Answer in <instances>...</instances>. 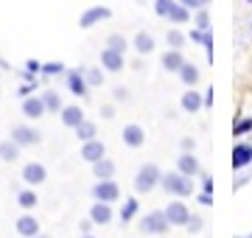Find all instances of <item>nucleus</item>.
<instances>
[{"label": "nucleus", "mask_w": 252, "mask_h": 238, "mask_svg": "<svg viewBox=\"0 0 252 238\" xmlns=\"http://www.w3.org/2000/svg\"><path fill=\"white\" fill-rule=\"evenodd\" d=\"M20 149L23 146H17L14 140H6V143H0V160H6V163H14L20 157Z\"/></svg>", "instance_id": "obj_26"}, {"label": "nucleus", "mask_w": 252, "mask_h": 238, "mask_svg": "<svg viewBox=\"0 0 252 238\" xmlns=\"http://www.w3.org/2000/svg\"><path fill=\"white\" fill-rule=\"evenodd\" d=\"M174 3H177V0H154V14H157V17H162V20H168V14H171V9H174Z\"/></svg>", "instance_id": "obj_31"}, {"label": "nucleus", "mask_w": 252, "mask_h": 238, "mask_svg": "<svg viewBox=\"0 0 252 238\" xmlns=\"http://www.w3.org/2000/svg\"><path fill=\"white\" fill-rule=\"evenodd\" d=\"M185 227H188L190 233H202V219H199V216H190V219H188V224H185Z\"/></svg>", "instance_id": "obj_39"}, {"label": "nucleus", "mask_w": 252, "mask_h": 238, "mask_svg": "<svg viewBox=\"0 0 252 238\" xmlns=\"http://www.w3.org/2000/svg\"><path fill=\"white\" fill-rule=\"evenodd\" d=\"M90 219L95 221V224H109L112 221V208H109V202H93V208H90Z\"/></svg>", "instance_id": "obj_19"}, {"label": "nucleus", "mask_w": 252, "mask_h": 238, "mask_svg": "<svg viewBox=\"0 0 252 238\" xmlns=\"http://www.w3.org/2000/svg\"><path fill=\"white\" fill-rule=\"evenodd\" d=\"M42 101H45V110H48V112H59V110L64 107L62 98L56 95V90H45V92H42Z\"/></svg>", "instance_id": "obj_29"}, {"label": "nucleus", "mask_w": 252, "mask_h": 238, "mask_svg": "<svg viewBox=\"0 0 252 238\" xmlns=\"http://www.w3.org/2000/svg\"><path fill=\"white\" fill-rule=\"evenodd\" d=\"M121 140H124V146H129V149H140L146 143V129L137 126V123H129V126H124V132H121Z\"/></svg>", "instance_id": "obj_9"}, {"label": "nucleus", "mask_w": 252, "mask_h": 238, "mask_svg": "<svg viewBox=\"0 0 252 238\" xmlns=\"http://www.w3.org/2000/svg\"><path fill=\"white\" fill-rule=\"evenodd\" d=\"M250 238H252V236H250Z\"/></svg>", "instance_id": "obj_54"}, {"label": "nucleus", "mask_w": 252, "mask_h": 238, "mask_svg": "<svg viewBox=\"0 0 252 238\" xmlns=\"http://www.w3.org/2000/svg\"><path fill=\"white\" fill-rule=\"evenodd\" d=\"M109 17H112V9H107V6H93V9H87L79 17V26L93 28V26H98V23H104V20H109Z\"/></svg>", "instance_id": "obj_7"}, {"label": "nucleus", "mask_w": 252, "mask_h": 238, "mask_svg": "<svg viewBox=\"0 0 252 238\" xmlns=\"http://www.w3.org/2000/svg\"><path fill=\"white\" fill-rule=\"evenodd\" d=\"M101 118L112 120V118H115V107H112V104H104V107H101Z\"/></svg>", "instance_id": "obj_42"}, {"label": "nucleus", "mask_w": 252, "mask_h": 238, "mask_svg": "<svg viewBox=\"0 0 252 238\" xmlns=\"http://www.w3.org/2000/svg\"><path fill=\"white\" fill-rule=\"evenodd\" d=\"M180 146H182V151H193V149H196V143H193L190 138H185V140L180 143Z\"/></svg>", "instance_id": "obj_46"}, {"label": "nucleus", "mask_w": 252, "mask_h": 238, "mask_svg": "<svg viewBox=\"0 0 252 238\" xmlns=\"http://www.w3.org/2000/svg\"><path fill=\"white\" fill-rule=\"evenodd\" d=\"M168 227H171V221H168L165 210L146 213L143 221H140V230H143V233H152V236H162V233H168Z\"/></svg>", "instance_id": "obj_3"}, {"label": "nucleus", "mask_w": 252, "mask_h": 238, "mask_svg": "<svg viewBox=\"0 0 252 238\" xmlns=\"http://www.w3.org/2000/svg\"><path fill=\"white\" fill-rule=\"evenodd\" d=\"M14 227H17V233H20L23 238H34V236H39V221H36L34 216H31V213H23V216L17 219V224H14Z\"/></svg>", "instance_id": "obj_16"}, {"label": "nucleus", "mask_w": 252, "mask_h": 238, "mask_svg": "<svg viewBox=\"0 0 252 238\" xmlns=\"http://www.w3.org/2000/svg\"><path fill=\"white\" fill-rule=\"evenodd\" d=\"M180 79H182V84L193 87V84L199 82V67H196V64H190V62H185L180 67Z\"/></svg>", "instance_id": "obj_24"}, {"label": "nucleus", "mask_w": 252, "mask_h": 238, "mask_svg": "<svg viewBox=\"0 0 252 238\" xmlns=\"http://www.w3.org/2000/svg\"><path fill=\"white\" fill-rule=\"evenodd\" d=\"M0 67H9V64H6V59H0Z\"/></svg>", "instance_id": "obj_48"}, {"label": "nucleus", "mask_w": 252, "mask_h": 238, "mask_svg": "<svg viewBox=\"0 0 252 238\" xmlns=\"http://www.w3.org/2000/svg\"><path fill=\"white\" fill-rule=\"evenodd\" d=\"M101 64H104V70H109V73H118V70H124V54L121 51H112V48H104L101 51Z\"/></svg>", "instance_id": "obj_14"}, {"label": "nucleus", "mask_w": 252, "mask_h": 238, "mask_svg": "<svg viewBox=\"0 0 252 238\" xmlns=\"http://www.w3.org/2000/svg\"><path fill=\"white\" fill-rule=\"evenodd\" d=\"M11 140H14L17 146H36V143H42V135H39L34 126L20 123V126L11 129Z\"/></svg>", "instance_id": "obj_5"}, {"label": "nucleus", "mask_w": 252, "mask_h": 238, "mask_svg": "<svg viewBox=\"0 0 252 238\" xmlns=\"http://www.w3.org/2000/svg\"><path fill=\"white\" fill-rule=\"evenodd\" d=\"M107 154V146H104V143H101L98 138H93V140H87V143H84V146H81V160H87V163H98L101 157Z\"/></svg>", "instance_id": "obj_10"}, {"label": "nucleus", "mask_w": 252, "mask_h": 238, "mask_svg": "<svg viewBox=\"0 0 252 238\" xmlns=\"http://www.w3.org/2000/svg\"><path fill=\"white\" fill-rule=\"evenodd\" d=\"M160 185L165 188V193H174V196H190V193H193V179L185 177L182 171H168V174H162Z\"/></svg>", "instance_id": "obj_1"}, {"label": "nucleus", "mask_w": 252, "mask_h": 238, "mask_svg": "<svg viewBox=\"0 0 252 238\" xmlns=\"http://www.w3.org/2000/svg\"><path fill=\"white\" fill-rule=\"evenodd\" d=\"M34 238H48V236H42V233H39V236H34Z\"/></svg>", "instance_id": "obj_50"}, {"label": "nucleus", "mask_w": 252, "mask_h": 238, "mask_svg": "<svg viewBox=\"0 0 252 238\" xmlns=\"http://www.w3.org/2000/svg\"><path fill=\"white\" fill-rule=\"evenodd\" d=\"M244 3H252V0H244Z\"/></svg>", "instance_id": "obj_52"}, {"label": "nucleus", "mask_w": 252, "mask_h": 238, "mask_svg": "<svg viewBox=\"0 0 252 238\" xmlns=\"http://www.w3.org/2000/svg\"><path fill=\"white\" fill-rule=\"evenodd\" d=\"M26 70H28V73H42V62H36V59H28V62H26Z\"/></svg>", "instance_id": "obj_40"}, {"label": "nucleus", "mask_w": 252, "mask_h": 238, "mask_svg": "<svg viewBox=\"0 0 252 238\" xmlns=\"http://www.w3.org/2000/svg\"><path fill=\"white\" fill-rule=\"evenodd\" d=\"M193 23H196V28H202V31H210V14H207V9H199Z\"/></svg>", "instance_id": "obj_37"}, {"label": "nucleus", "mask_w": 252, "mask_h": 238, "mask_svg": "<svg viewBox=\"0 0 252 238\" xmlns=\"http://www.w3.org/2000/svg\"><path fill=\"white\" fill-rule=\"evenodd\" d=\"M81 238H95V236H93V233H87V236H81Z\"/></svg>", "instance_id": "obj_49"}, {"label": "nucleus", "mask_w": 252, "mask_h": 238, "mask_svg": "<svg viewBox=\"0 0 252 238\" xmlns=\"http://www.w3.org/2000/svg\"><path fill=\"white\" fill-rule=\"evenodd\" d=\"M132 45H135V51L140 56H146V54H152V51H154V37H152V34H146V31H140Z\"/></svg>", "instance_id": "obj_23"}, {"label": "nucleus", "mask_w": 252, "mask_h": 238, "mask_svg": "<svg viewBox=\"0 0 252 238\" xmlns=\"http://www.w3.org/2000/svg\"><path fill=\"white\" fill-rule=\"evenodd\" d=\"M252 163V143H235L233 146V168L241 171Z\"/></svg>", "instance_id": "obj_12"}, {"label": "nucleus", "mask_w": 252, "mask_h": 238, "mask_svg": "<svg viewBox=\"0 0 252 238\" xmlns=\"http://www.w3.org/2000/svg\"><path fill=\"white\" fill-rule=\"evenodd\" d=\"M199 205H213V193L202 191V193H199Z\"/></svg>", "instance_id": "obj_45"}, {"label": "nucleus", "mask_w": 252, "mask_h": 238, "mask_svg": "<svg viewBox=\"0 0 252 238\" xmlns=\"http://www.w3.org/2000/svg\"><path fill=\"white\" fill-rule=\"evenodd\" d=\"M73 132H76V138H79L81 143H87V140H93L95 135H98V126H95L93 120H81L79 126L73 129Z\"/></svg>", "instance_id": "obj_22"}, {"label": "nucleus", "mask_w": 252, "mask_h": 238, "mask_svg": "<svg viewBox=\"0 0 252 238\" xmlns=\"http://www.w3.org/2000/svg\"><path fill=\"white\" fill-rule=\"evenodd\" d=\"M20 177H23V182L31 185V188H36V185H42L48 179V171L42 163H26L23 165V171H20Z\"/></svg>", "instance_id": "obj_6"}, {"label": "nucleus", "mask_w": 252, "mask_h": 238, "mask_svg": "<svg viewBox=\"0 0 252 238\" xmlns=\"http://www.w3.org/2000/svg\"><path fill=\"white\" fill-rule=\"evenodd\" d=\"M165 216H168V221H171V224H188L190 210L185 208V202H168Z\"/></svg>", "instance_id": "obj_15"}, {"label": "nucleus", "mask_w": 252, "mask_h": 238, "mask_svg": "<svg viewBox=\"0 0 252 238\" xmlns=\"http://www.w3.org/2000/svg\"><path fill=\"white\" fill-rule=\"evenodd\" d=\"M202 191H207V193H213V177H202Z\"/></svg>", "instance_id": "obj_44"}, {"label": "nucleus", "mask_w": 252, "mask_h": 238, "mask_svg": "<svg viewBox=\"0 0 252 238\" xmlns=\"http://www.w3.org/2000/svg\"><path fill=\"white\" fill-rule=\"evenodd\" d=\"M182 6H185V9H190V11H199V9H205V3H202V0H180Z\"/></svg>", "instance_id": "obj_41"}, {"label": "nucleus", "mask_w": 252, "mask_h": 238, "mask_svg": "<svg viewBox=\"0 0 252 238\" xmlns=\"http://www.w3.org/2000/svg\"><path fill=\"white\" fill-rule=\"evenodd\" d=\"M188 20H190V9H185L180 0H177L174 9H171V14H168V23H177V26H180V23H188Z\"/></svg>", "instance_id": "obj_28"}, {"label": "nucleus", "mask_w": 252, "mask_h": 238, "mask_svg": "<svg viewBox=\"0 0 252 238\" xmlns=\"http://www.w3.org/2000/svg\"><path fill=\"white\" fill-rule=\"evenodd\" d=\"M137 208H140V202L135 199V196H129V199H124V208H121V221H132L137 216Z\"/></svg>", "instance_id": "obj_27"}, {"label": "nucleus", "mask_w": 252, "mask_h": 238, "mask_svg": "<svg viewBox=\"0 0 252 238\" xmlns=\"http://www.w3.org/2000/svg\"><path fill=\"white\" fill-rule=\"evenodd\" d=\"M67 73L64 70V62H45L42 64V76H62Z\"/></svg>", "instance_id": "obj_34"}, {"label": "nucleus", "mask_w": 252, "mask_h": 238, "mask_svg": "<svg viewBox=\"0 0 252 238\" xmlns=\"http://www.w3.org/2000/svg\"><path fill=\"white\" fill-rule=\"evenodd\" d=\"M36 202H39V196H36V191H31V188H26V191L17 193V205L23 208V210H34Z\"/></svg>", "instance_id": "obj_25"}, {"label": "nucleus", "mask_w": 252, "mask_h": 238, "mask_svg": "<svg viewBox=\"0 0 252 238\" xmlns=\"http://www.w3.org/2000/svg\"><path fill=\"white\" fill-rule=\"evenodd\" d=\"M202 3H205V6H207V3H210V0H202Z\"/></svg>", "instance_id": "obj_51"}, {"label": "nucleus", "mask_w": 252, "mask_h": 238, "mask_svg": "<svg viewBox=\"0 0 252 238\" xmlns=\"http://www.w3.org/2000/svg\"><path fill=\"white\" fill-rule=\"evenodd\" d=\"M93 174H95V179H112L115 177V163L101 157L98 163H93Z\"/></svg>", "instance_id": "obj_20"}, {"label": "nucleus", "mask_w": 252, "mask_h": 238, "mask_svg": "<svg viewBox=\"0 0 252 238\" xmlns=\"http://www.w3.org/2000/svg\"><path fill=\"white\" fill-rule=\"evenodd\" d=\"M112 98L115 101H129V90H126L124 84H118L115 90H112Z\"/></svg>", "instance_id": "obj_38"}, {"label": "nucleus", "mask_w": 252, "mask_h": 238, "mask_svg": "<svg viewBox=\"0 0 252 238\" xmlns=\"http://www.w3.org/2000/svg\"><path fill=\"white\" fill-rule=\"evenodd\" d=\"M250 132H252V118H241L233 123V135H238V138L241 135H250Z\"/></svg>", "instance_id": "obj_35"}, {"label": "nucleus", "mask_w": 252, "mask_h": 238, "mask_svg": "<svg viewBox=\"0 0 252 238\" xmlns=\"http://www.w3.org/2000/svg\"><path fill=\"white\" fill-rule=\"evenodd\" d=\"M182 64H185V56H182L180 48H168V51L162 54V67H165L168 73H180Z\"/></svg>", "instance_id": "obj_18"}, {"label": "nucleus", "mask_w": 252, "mask_h": 238, "mask_svg": "<svg viewBox=\"0 0 252 238\" xmlns=\"http://www.w3.org/2000/svg\"><path fill=\"white\" fill-rule=\"evenodd\" d=\"M34 90H39V82H36V79H34V82H23V84H20L17 95H20V98H28V95H34Z\"/></svg>", "instance_id": "obj_36"}, {"label": "nucleus", "mask_w": 252, "mask_h": 238, "mask_svg": "<svg viewBox=\"0 0 252 238\" xmlns=\"http://www.w3.org/2000/svg\"><path fill=\"white\" fill-rule=\"evenodd\" d=\"M64 76H67V90H70L73 95H79V98H87V92H90L87 87H90V84L84 79V70H81V67L79 70H67Z\"/></svg>", "instance_id": "obj_8"}, {"label": "nucleus", "mask_w": 252, "mask_h": 238, "mask_svg": "<svg viewBox=\"0 0 252 238\" xmlns=\"http://www.w3.org/2000/svg\"><path fill=\"white\" fill-rule=\"evenodd\" d=\"M250 28H252V23H250Z\"/></svg>", "instance_id": "obj_53"}, {"label": "nucleus", "mask_w": 252, "mask_h": 238, "mask_svg": "<svg viewBox=\"0 0 252 238\" xmlns=\"http://www.w3.org/2000/svg\"><path fill=\"white\" fill-rule=\"evenodd\" d=\"M93 199L95 202H118V196H121V188H118L115 179H98V182L93 185Z\"/></svg>", "instance_id": "obj_4"}, {"label": "nucleus", "mask_w": 252, "mask_h": 238, "mask_svg": "<svg viewBox=\"0 0 252 238\" xmlns=\"http://www.w3.org/2000/svg\"><path fill=\"white\" fill-rule=\"evenodd\" d=\"M81 70H84V79H87L90 87H101L104 84V73H101L98 67H81Z\"/></svg>", "instance_id": "obj_30"}, {"label": "nucleus", "mask_w": 252, "mask_h": 238, "mask_svg": "<svg viewBox=\"0 0 252 238\" xmlns=\"http://www.w3.org/2000/svg\"><path fill=\"white\" fill-rule=\"evenodd\" d=\"M79 227H81V236H87V233H93V227H95V221H93V219H84V221L79 224Z\"/></svg>", "instance_id": "obj_43"}, {"label": "nucleus", "mask_w": 252, "mask_h": 238, "mask_svg": "<svg viewBox=\"0 0 252 238\" xmlns=\"http://www.w3.org/2000/svg\"><path fill=\"white\" fill-rule=\"evenodd\" d=\"M210 104H213V87H210V90H207V95H205V107H210Z\"/></svg>", "instance_id": "obj_47"}, {"label": "nucleus", "mask_w": 252, "mask_h": 238, "mask_svg": "<svg viewBox=\"0 0 252 238\" xmlns=\"http://www.w3.org/2000/svg\"><path fill=\"white\" fill-rule=\"evenodd\" d=\"M59 118H62L64 126L76 129L81 120H84V110H81L79 104H70V107H62V110H59Z\"/></svg>", "instance_id": "obj_17"}, {"label": "nucleus", "mask_w": 252, "mask_h": 238, "mask_svg": "<svg viewBox=\"0 0 252 238\" xmlns=\"http://www.w3.org/2000/svg\"><path fill=\"white\" fill-rule=\"evenodd\" d=\"M107 48H112V51H121V54H126V48H129V42L124 39V34H109Z\"/></svg>", "instance_id": "obj_33"}, {"label": "nucleus", "mask_w": 252, "mask_h": 238, "mask_svg": "<svg viewBox=\"0 0 252 238\" xmlns=\"http://www.w3.org/2000/svg\"><path fill=\"white\" fill-rule=\"evenodd\" d=\"M45 101H42V95H28V98H23V115L26 118H42L45 115Z\"/></svg>", "instance_id": "obj_13"}, {"label": "nucleus", "mask_w": 252, "mask_h": 238, "mask_svg": "<svg viewBox=\"0 0 252 238\" xmlns=\"http://www.w3.org/2000/svg\"><path fill=\"white\" fill-rule=\"evenodd\" d=\"M177 171H182L185 177H196L199 171H202V165H199V160L193 157V151H182V154L177 157Z\"/></svg>", "instance_id": "obj_11"}, {"label": "nucleus", "mask_w": 252, "mask_h": 238, "mask_svg": "<svg viewBox=\"0 0 252 238\" xmlns=\"http://www.w3.org/2000/svg\"><path fill=\"white\" fill-rule=\"evenodd\" d=\"M160 179H162V171L154 163L140 165V168H137V174H135V191L137 193H152L154 188L160 185Z\"/></svg>", "instance_id": "obj_2"}, {"label": "nucleus", "mask_w": 252, "mask_h": 238, "mask_svg": "<svg viewBox=\"0 0 252 238\" xmlns=\"http://www.w3.org/2000/svg\"><path fill=\"white\" fill-rule=\"evenodd\" d=\"M180 104H182V110H185V112H199L202 107H205V98H202L196 90H188L185 95H182Z\"/></svg>", "instance_id": "obj_21"}, {"label": "nucleus", "mask_w": 252, "mask_h": 238, "mask_svg": "<svg viewBox=\"0 0 252 238\" xmlns=\"http://www.w3.org/2000/svg\"><path fill=\"white\" fill-rule=\"evenodd\" d=\"M165 42H168V48H180L182 51V45H185V34L177 31V28H171V31L165 34Z\"/></svg>", "instance_id": "obj_32"}]
</instances>
